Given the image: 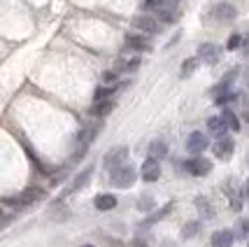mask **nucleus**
Instances as JSON below:
<instances>
[{"mask_svg": "<svg viewBox=\"0 0 249 247\" xmlns=\"http://www.w3.org/2000/svg\"><path fill=\"white\" fill-rule=\"evenodd\" d=\"M133 182H135V168L128 166V163L114 168L112 175H109V184L117 187V189H128V187H133Z\"/></svg>", "mask_w": 249, "mask_h": 247, "instance_id": "obj_1", "label": "nucleus"}, {"mask_svg": "<svg viewBox=\"0 0 249 247\" xmlns=\"http://www.w3.org/2000/svg\"><path fill=\"white\" fill-rule=\"evenodd\" d=\"M128 159V147H112V150L105 154V159H103V166L107 168V171H114V168H119L124 166V161Z\"/></svg>", "mask_w": 249, "mask_h": 247, "instance_id": "obj_2", "label": "nucleus"}, {"mask_svg": "<svg viewBox=\"0 0 249 247\" xmlns=\"http://www.w3.org/2000/svg\"><path fill=\"white\" fill-rule=\"evenodd\" d=\"M210 147V140H207L205 133H200V131H194L189 138H186V152L189 154H200V152H205Z\"/></svg>", "mask_w": 249, "mask_h": 247, "instance_id": "obj_3", "label": "nucleus"}, {"mask_svg": "<svg viewBox=\"0 0 249 247\" xmlns=\"http://www.w3.org/2000/svg\"><path fill=\"white\" fill-rule=\"evenodd\" d=\"M133 28L147 33V35H156V33L161 31V23L156 21L154 17H149V14H140V17L133 19Z\"/></svg>", "mask_w": 249, "mask_h": 247, "instance_id": "obj_4", "label": "nucleus"}, {"mask_svg": "<svg viewBox=\"0 0 249 247\" xmlns=\"http://www.w3.org/2000/svg\"><path fill=\"white\" fill-rule=\"evenodd\" d=\"M186 171L196 175V177H205L207 172L212 171V161L210 159H203V156H194L186 161Z\"/></svg>", "mask_w": 249, "mask_h": 247, "instance_id": "obj_5", "label": "nucleus"}, {"mask_svg": "<svg viewBox=\"0 0 249 247\" xmlns=\"http://www.w3.org/2000/svg\"><path fill=\"white\" fill-rule=\"evenodd\" d=\"M91 175H93V166H87V168H84V171H82V172H77V175H75V180H72V182H70V184H68V187H65L63 196H68V193H75V191H79V189H82V187H84V184H87L89 180H91Z\"/></svg>", "mask_w": 249, "mask_h": 247, "instance_id": "obj_6", "label": "nucleus"}, {"mask_svg": "<svg viewBox=\"0 0 249 247\" xmlns=\"http://www.w3.org/2000/svg\"><path fill=\"white\" fill-rule=\"evenodd\" d=\"M100 133V124H87L84 129L79 131V135H77V147H89L93 140H96V135Z\"/></svg>", "mask_w": 249, "mask_h": 247, "instance_id": "obj_7", "label": "nucleus"}, {"mask_svg": "<svg viewBox=\"0 0 249 247\" xmlns=\"http://www.w3.org/2000/svg\"><path fill=\"white\" fill-rule=\"evenodd\" d=\"M212 150H214V154H217V159H224V161H226V159H231V156H233V150H235V140L233 138H219L217 142H214V147H212Z\"/></svg>", "mask_w": 249, "mask_h": 247, "instance_id": "obj_8", "label": "nucleus"}, {"mask_svg": "<svg viewBox=\"0 0 249 247\" xmlns=\"http://www.w3.org/2000/svg\"><path fill=\"white\" fill-rule=\"evenodd\" d=\"M219 56H221V49L217 44L212 42H205L198 47V61H205V63H217Z\"/></svg>", "mask_w": 249, "mask_h": 247, "instance_id": "obj_9", "label": "nucleus"}, {"mask_svg": "<svg viewBox=\"0 0 249 247\" xmlns=\"http://www.w3.org/2000/svg\"><path fill=\"white\" fill-rule=\"evenodd\" d=\"M159 177H161V163L149 156L147 161L142 163V180L144 182H156Z\"/></svg>", "mask_w": 249, "mask_h": 247, "instance_id": "obj_10", "label": "nucleus"}, {"mask_svg": "<svg viewBox=\"0 0 249 247\" xmlns=\"http://www.w3.org/2000/svg\"><path fill=\"white\" fill-rule=\"evenodd\" d=\"M44 196H47V191H44L42 187H28V189H23V191L19 193L23 208H26V205H31V203H35V201H42Z\"/></svg>", "mask_w": 249, "mask_h": 247, "instance_id": "obj_11", "label": "nucleus"}, {"mask_svg": "<svg viewBox=\"0 0 249 247\" xmlns=\"http://www.w3.org/2000/svg\"><path fill=\"white\" fill-rule=\"evenodd\" d=\"M93 205H96V210H100V212H109V210L117 208V196L114 193H100V196L93 198Z\"/></svg>", "mask_w": 249, "mask_h": 247, "instance_id": "obj_12", "label": "nucleus"}, {"mask_svg": "<svg viewBox=\"0 0 249 247\" xmlns=\"http://www.w3.org/2000/svg\"><path fill=\"white\" fill-rule=\"evenodd\" d=\"M233 240H235V233L228 231V228H221V231L212 233V247H231Z\"/></svg>", "mask_w": 249, "mask_h": 247, "instance_id": "obj_13", "label": "nucleus"}, {"mask_svg": "<svg viewBox=\"0 0 249 247\" xmlns=\"http://www.w3.org/2000/svg\"><path fill=\"white\" fill-rule=\"evenodd\" d=\"M126 47H128V49H135V52H149V49H152L149 40L142 38V35H126Z\"/></svg>", "mask_w": 249, "mask_h": 247, "instance_id": "obj_14", "label": "nucleus"}, {"mask_svg": "<svg viewBox=\"0 0 249 247\" xmlns=\"http://www.w3.org/2000/svg\"><path fill=\"white\" fill-rule=\"evenodd\" d=\"M207 131L212 133V135H217V138H226V124H224V119L221 117H210L207 119Z\"/></svg>", "mask_w": 249, "mask_h": 247, "instance_id": "obj_15", "label": "nucleus"}, {"mask_svg": "<svg viewBox=\"0 0 249 247\" xmlns=\"http://www.w3.org/2000/svg\"><path fill=\"white\" fill-rule=\"evenodd\" d=\"M112 110H114V100L109 98V100H100V103H96V105L91 108V114L98 117V119H103V117H107Z\"/></svg>", "mask_w": 249, "mask_h": 247, "instance_id": "obj_16", "label": "nucleus"}, {"mask_svg": "<svg viewBox=\"0 0 249 247\" xmlns=\"http://www.w3.org/2000/svg\"><path fill=\"white\" fill-rule=\"evenodd\" d=\"M214 17L224 19V21H231V19H235V7L228 5V2H219L217 7H214Z\"/></svg>", "mask_w": 249, "mask_h": 247, "instance_id": "obj_17", "label": "nucleus"}, {"mask_svg": "<svg viewBox=\"0 0 249 247\" xmlns=\"http://www.w3.org/2000/svg\"><path fill=\"white\" fill-rule=\"evenodd\" d=\"M165 154H168V145H165L163 140H154L152 145H149V156H152V159L159 161V159H163Z\"/></svg>", "mask_w": 249, "mask_h": 247, "instance_id": "obj_18", "label": "nucleus"}, {"mask_svg": "<svg viewBox=\"0 0 249 247\" xmlns=\"http://www.w3.org/2000/svg\"><path fill=\"white\" fill-rule=\"evenodd\" d=\"M117 94V84L112 86H98L96 94H93V98H96V103H100V100H109V98Z\"/></svg>", "mask_w": 249, "mask_h": 247, "instance_id": "obj_19", "label": "nucleus"}, {"mask_svg": "<svg viewBox=\"0 0 249 247\" xmlns=\"http://www.w3.org/2000/svg\"><path fill=\"white\" fill-rule=\"evenodd\" d=\"M173 208H175L173 203H165V205H163V208H161V210H156V212H152V215H149V217H147V219H144V226L154 224V222H161L163 217L168 215V212H170Z\"/></svg>", "mask_w": 249, "mask_h": 247, "instance_id": "obj_20", "label": "nucleus"}, {"mask_svg": "<svg viewBox=\"0 0 249 247\" xmlns=\"http://www.w3.org/2000/svg\"><path fill=\"white\" fill-rule=\"evenodd\" d=\"M221 119H224L226 129H231V131H240V119H238V114H235L233 110H224Z\"/></svg>", "mask_w": 249, "mask_h": 247, "instance_id": "obj_21", "label": "nucleus"}, {"mask_svg": "<svg viewBox=\"0 0 249 247\" xmlns=\"http://www.w3.org/2000/svg\"><path fill=\"white\" fill-rule=\"evenodd\" d=\"M196 208L200 210V215L205 217V219H210V217H214V208H212V205L207 203V201L203 198V196H198V198H196Z\"/></svg>", "mask_w": 249, "mask_h": 247, "instance_id": "obj_22", "label": "nucleus"}, {"mask_svg": "<svg viewBox=\"0 0 249 247\" xmlns=\"http://www.w3.org/2000/svg\"><path fill=\"white\" fill-rule=\"evenodd\" d=\"M198 231H200V222H186V224L182 226V238L189 240V238L198 236Z\"/></svg>", "mask_w": 249, "mask_h": 247, "instance_id": "obj_23", "label": "nucleus"}, {"mask_svg": "<svg viewBox=\"0 0 249 247\" xmlns=\"http://www.w3.org/2000/svg\"><path fill=\"white\" fill-rule=\"evenodd\" d=\"M2 205H5V208H14V210L23 208V203H21V198H19V196H5V198H2Z\"/></svg>", "mask_w": 249, "mask_h": 247, "instance_id": "obj_24", "label": "nucleus"}, {"mask_svg": "<svg viewBox=\"0 0 249 247\" xmlns=\"http://www.w3.org/2000/svg\"><path fill=\"white\" fill-rule=\"evenodd\" d=\"M196 65H198V58H186L184 63H182V77L191 75V73L196 70Z\"/></svg>", "mask_w": 249, "mask_h": 247, "instance_id": "obj_25", "label": "nucleus"}, {"mask_svg": "<svg viewBox=\"0 0 249 247\" xmlns=\"http://www.w3.org/2000/svg\"><path fill=\"white\" fill-rule=\"evenodd\" d=\"M159 19H161V21H165V23H173V21H177V19H179V12H175V10L161 12V14H159Z\"/></svg>", "mask_w": 249, "mask_h": 247, "instance_id": "obj_26", "label": "nucleus"}, {"mask_svg": "<svg viewBox=\"0 0 249 247\" xmlns=\"http://www.w3.org/2000/svg\"><path fill=\"white\" fill-rule=\"evenodd\" d=\"M152 208H154L152 196H142L140 201H138V210H142V212H147V210H152Z\"/></svg>", "mask_w": 249, "mask_h": 247, "instance_id": "obj_27", "label": "nucleus"}, {"mask_svg": "<svg viewBox=\"0 0 249 247\" xmlns=\"http://www.w3.org/2000/svg\"><path fill=\"white\" fill-rule=\"evenodd\" d=\"M235 228H238V231H235V233H238V238H247L249 236V219H240Z\"/></svg>", "mask_w": 249, "mask_h": 247, "instance_id": "obj_28", "label": "nucleus"}, {"mask_svg": "<svg viewBox=\"0 0 249 247\" xmlns=\"http://www.w3.org/2000/svg\"><path fill=\"white\" fill-rule=\"evenodd\" d=\"M240 44H242V38H240L238 33H233V35L228 38V42H226V49H238Z\"/></svg>", "mask_w": 249, "mask_h": 247, "instance_id": "obj_29", "label": "nucleus"}, {"mask_svg": "<svg viewBox=\"0 0 249 247\" xmlns=\"http://www.w3.org/2000/svg\"><path fill=\"white\" fill-rule=\"evenodd\" d=\"M100 77H103V82H105L107 86L117 84V73H114V70H105V73H103Z\"/></svg>", "mask_w": 249, "mask_h": 247, "instance_id": "obj_30", "label": "nucleus"}, {"mask_svg": "<svg viewBox=\"0 0 249 247\" xmlns=\"http://www.w3.org/2000/svg\"><path fill=\"white\" fill-rule=\"evenodd\" d=\"M231 205H233V210H240V208H242V193H235L233 201H231Z\"/></svg>", "mask_w": 249, "mask_h": 247, "instance_id": "obj_31", "label": "nucleus"}, {"mask_svg": "<svg viewBox=\"0 0 249 247\" xmlns=\"http://www.w3.org/2000/svg\"><path fill=\"white\" fill-rule=\"evenodd\" d=\"M130 247H147V243H144L142 238H135V240L130 243Z\"/></svg>", "mask_w": 249, "mask_h": 247, "instance_id": "obj_32", "label": "nucleus"}, {"mask_svg": "<svg viewBox=\"0 0 249 247\" xmlns=\"http://www.w3.org/2000/svg\"><path fill=\"white\" fill-rule=\"evenodd\" d=\"M242 47H245V52H247V54H249V35H247V38H245V40H242Z\"/></svg>", "mask_w": 249, "mask_h": 247, "instance_id": "obj_33", "label": "nucleus"}, {"mask_svg": "<svg viewBox=\"0 0 249 247\" xmlns=\"http://www.w3.org/2000/svg\"><path fill=\"white\" fill-rule=\"evenodd\" d=\"M245 198L249 201V180H247V184H245Z\"/></svg>", "mask_w": 249, "mask_h": 247, "instance_id": "obj_34", "label": "nucleus"}, {"mask_svg": "<svg viewBox=\"0 0 249 247\" xmlns=\"http://www.w3.org/2000/svg\"><path fill=\"white\" fill-rule=\"evenodd\" d=\"M242 121H247V124H249V110H245V114H242Z\"/></svg>", "mask_w": 249, "mask_h": 247, "instance_id": "obj_35", "label": "nucleus"}, {"mask_svg": "<svg viewBox=\"0 0 249 247\" xmlns=\"http://www.w3.org/2000/svg\"><path fill=\"white\" fill-rule=\"evenodd\" d=\"M0 219H2V208H0Z\"/></svg>", "mask_w": 249, "mask_h": 247, "instance_id": "obj_36", "label": "nucleus"}, {"mask_svg": "<svg viewBox=\"0 0 249 247\" xmlns=\"http://www.w3.org/2000/svg\"><path fill=\"white\" fill-rule=\"evenodd\" d=\"M82 247H93V245H82Z\"/></svg>", "mask_w": 249, "mask_h": 247, "instance_id": "obj_37", "label": "nucleus"}]
</instances>
